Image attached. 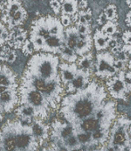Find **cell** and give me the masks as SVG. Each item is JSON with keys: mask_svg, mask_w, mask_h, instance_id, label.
<instances>
[{"mask_svg": "<svg viewBox=\"0 0 131 151\" xmlns=\"http://www.w3.org/2000/svg\"><path fill=\"white\" fill-rule=\"evenodd\" d=\"M21 1H22V0H21Z\"/></svg>", "mask_w": 131, "mask_h": 151, "instance_id": "obj_45", "label": "cell"}, {"mask_svg": "<svg viewBox=\"0 0 131 151\" xmlns=\"http://www.w3.org/2000/svg\"><path fill=\"white\" fill-rule=\"evenodd\" d=\"M98 127V120L93 117L82 121L81 128L85 132H96Z\"/></svg>", "mask_w": 131, "mask_h": 151, "instance_id": "obj_22", "label": "cell"}, {"mask_svg": "<svg viewBox=\"0 0 131 151\" xmlns=\"http://www.w3.org/2000/svg\"><path fill=\"white\" fill-rule=\"evenodd\" d=\"M89 72L81 69V71L77 72L74 79L68 85V90L71 93H74L77 90H80L81 87H83L88 81L89 78Z\"/></svg>", "mask_w": 131, "mask_h": 151, "instance_id": "obj_9", "label": "cell"}, {"mask_svg": "<svg viewBox=\"0 0 131 151\" xmlns=\"http://www.w3.org/2000/svg\"><path fill=\"white\" fill-rule=\"evenodd\" d=\"M107 86L111 94L114 98L125 100V95L128 92V90L124 83L122 73H120L119 77L109 78V80L107 81Z\"/></svg>", "mask_w": 131, "mask_h": 151, "instance_id": "obj_3", "label": "cell"}, {"mask_svg": "<svg viewBox=\"0 0 131 151\" xmlns=\"http://www.w3.org/2000/svg\"><path fill=\"white\" fill-rule=\"evenodd\" d=\"M46 20H47L49 33L51 36L65 37V29L59 19L53 17L51 15H48L46 16Z\"/></svg>", "mask_w": 131, "mask_h": 151, "instance_id": "obj_11", "label": "cell"}, {"mask_svg": "<svg viewBox=\"0 0 131 151\" xmlns=\"http://www.w3.org/2000/svg\"><path fill=\"white\" fill-rule=\"evenodd\" d=\"M122 73V78L124 80V83L128 90V92L131 91V72H121Z\"/></svg>", "mask_w": 131, "mask_h": 151, "instance_id": "obj_31", "label": "cell"}, {"mask_svg": "<svg viewBox=\"0 0 131 151\" xmlns=\"http://www.w3.org/2000/svg\"><path fill=\"white\" fill-rule=\"evenodd\" d=\"M78 64L81 68V69L86 71H90V68L93 66V56L92 53L89 52L88 54L83 55L81 58L78 60Z\"/></svg>", "mask_w": 131, "mask_h": 151, "instance_id": "obj_21", "label": "cell"}, {"mask_svg": "<svg viewBox=\"0 0 131 151\" xmlns=\"http://www.w3.org/2000/svg\"><path fill=\"white\" fill-rule=\"evenodd\" d=\"M15 86V80L12 71L2 65V73H1V87L6 88H13Z\"/></svg>", "mask_w": 131, "mask_h": 151, "instance_id": "obj_16", "label": "cell"}, {"mask_svg": "<svg viewBox=\"0 0 131 151\" xmlns=\"http://www.w3.org/2000/svg\"><path fill=\"white\" fill-rule=\"evenodd\" d=\"M79 9L80 10H87L88 8V2L86 0H81V1L79 3Z\"/></svg>", "mask_w": 131, "mask_h": 151, "instance_id": "obj_40", "label": "cell"}, {"mask_svg": "<svg viewBox=\"0 0 131 151\" xmlns=\"http://www.w3.org/2000/svg\"><path fill=\"white\" fill-rule=\"evenodd\" d=\"M111 37L106 36L102 32L101 29H96L94 35V42L97 51H103L108 48V42Z\"/></svg>", "mask_w": 131, "mask_h": 151, "instance_id": "obj_17", "label": "cell"}, {"mask_svg": "<svg viewBox=\"0 0 131 151\" xmlns=\"http://www.w3.org/2000/svg\"><path fill=\"white\" fill-rule=\"evenodd\" d=\"M34 135V134H33ZM33 135L30 134L29 131L27 132H20L15 135L16 146L19 151H24L27 149L34 148L35 147V139Z\"/></svg>", "mask_w": 131, "mask_h": 151, "instance_id": "obj_6", "label": "cell"}, {"mask_svg": "<svg viewBox=\"0 0 131 151\" xmlns=\"http://www.w3.org/2000/svg\"><path fill=\"white\" fill-rule=\"evenodd\" d=\"M92 48V37L91 36L88 37L85 39H79L75 52L79 55H85L89 53V51Z\"/></svg>", "mask_w": 131, "mask_h": 151, "instance_id": "obj_18", "label": "cell"}, {"mask_svg": "<svg viewBox=\"0 0 131 151\" xmlns=\"http://www.w3.org/2000/svg\"><path fill=\"white\" fill-rule=\"evenodd\" d=\"M60 1L62 4V14L73 17L79 13L80 9L78 0H60Z\"/></svg>", "mask_w": 131, "mask_h": 151, "instance_id": "obj_14", "label": "cell"}, {"mask_svg": "<svg viewBox=\"0 0 131 151\" xmlns=\"http://www.w3.org/2000/svg\"><path fill=\"white\" fill-rule=\"evenodd\" d=\"M122 51H124L125 52H127L128 55L131 54V45H124L122 46Z\"/></svg>", "mask_w": 131, "mask_h": 151, "instance_id": "obj_41", "label": "cell"}, {"mask_svg": "<svg viewBox=\"0 0 131 151\" xmlns=\"http://www.w3.org/2000/svg\"><path fill=\"white\" fill-rule=\"evenodd\" d=\"M17 103V95L13 88L1 87V106L2 111L10 112Z\"/></svg>", "mask_w": 131, "mask_h": 151, "instance_id": "obj_4", "label": "cell"}, {"mask_svg": "<svg viewBox=\"0 0 131 151\" xmlns=\"http://www.w3.org/2000/svg\"><path fill=\"white\" fill-rule=\"evenodd\" d=\"M79 39V32L76 26H71L65 29V45L67 47L75 51Z\"/></svg>", "mask_w": 131, "mask_h": 151, "instance_id": "obj_12", "label": "cell"}, {"mask_svg": "<svg viewBox=\"0 0 131 151\" xmlns=\"http://www.w3.org/2000/svg\"><path fill=\"white\" fill-rule=\"evenodd\" d=\"M61 78L64 85H69L75 78L77 74V66L75 64L62 63L61 66Z\"/></svg>", "mask_w": 131, "mask_h": 151, "instance_id": "obj_10", "label": "cell"}, {"mask_svg": "<svg viewBox=\"0 0 131 151\" xmlns=\"http://www.w3.org/2000/svg\"><path fill=\"white\" fill-rule=\"evenodd\" d=\"M1 59L7 62L12 63L16 60V52L14 50L11 49L10 46H1Z\"/></svg>", "mask_w": 131, "mask_h": 151, "instance_id": "obj_19", "label": "cell"}, {"mask_svg": "<svg viewBox=\"0 0 131 151\" xmlns=\"http://www.w3.org/2000/svg\"><path fill=\"white\" fill-rule=\"evenodd\" d=\"M60 21H61V23L62 24L63 27L69 28L72 25V17L69 16V15L62 14L61 15V18H60Z\"/></svg>", "mask_w": 131, "mask_h": 151, "instance_id": "obj_32", "label": "cell"}, {"mask_svg": "<svg viewBox=\"0 0 131 151\" xmlns=\"http://www.w3.org/2000/svg\"><path fill=\"white\" fill-rule=\"evenodd\" d=\"M11 31L9 46L14 48H22L27 40V31L22 28H15Z\"/></svg>", "mask_w": 131, "mask_h": 151, "instance_id": "obj_8", "label": "cell"}, {"mask_svg": "<svg viewBox=\"0 0 131 151\" xmlns=\"http://www.w3.org/2000/svg\"><path fill=\"white\" fill-rule=\"evenodd\" d=\"M64 45H65V37L50 36L48 38L46 39L43 51L53 52V53H60Z\"/></svg>", "mask_w": 131, "mask_h": 151, "instance_id": "obj_7", "label": "cell"}, {"mask_svg": "<svg viewBox=\"0 0 131 151\" xmlns=\"http://www.w3.org/2000/svg\"><path fill=\"white\" fill-rule=\"evenodd\" d=\"M114 58L108 52H99L97 54V76L102 78H109L116 73L114 67Z\"/></svg>", "mask_w": 131, "mask_h": 151, "instance_id": "obj_1", "label": "cell"}, {"mask_svg": "<svg viewBox=\"0 0 131 151\" xmlns=\"http://www.w3.org/2000/svg\"><path fill=\"white\" fill-rule=\"evenodd\" d=\"M117 29H118V27H117L116 22H110L109 21L106 24H104L102 27V29L101 30L106 36L112 37L117 32Z\"/></svg>", "mask_w": 131, "mask_h": 151, "instance_id": "obj_26", "label": "cell"}, {"mask_svg": "<svg viewBox=\"0 0 131 151\" xmlns=\"http://www.w3.org/2000/svg\"><path fill=\"white\" fill-rule=\"evenodd\" d=\"M11 37L10 29L1 22V46H4L5 44H8Z\"/></svg>", "mask_w": 131, "mask_h": 151, "instance_id": "obj_27", "label": "cell"}, {"mask_svg": "<svg viewBox=\"0 0 131 151\" xmlns=\"http://www.w3.org/2000/svg\"><path fill=\"white\" fill-rule=\"evenodd\" d=\"M32 131L33 133L37 136L41 138L42 139H46V127L40 122H36L33 124L32 126Z\"/></svg>", "mask_w": 131, "mask_h": 151, "instance_id": "obj_23", "label": "cell"}, {"mask_svg": "<svg viewBox=\"0 0 131 151\" xmlns=\"http://www.w3.org/2000/svg\"><path fill=\"white\" fill-rule=\"evenodd\" d=\"M114 67H115V68L117 69V70H120V69H122V68H125V62H123V61H121V60H116L115 61H114Z\"/></svg>", "mask_w": 131, "mask_h": 151, "instance_id": "obj_39", "label": "cell"}, {"mask_svg": "<svg viewBox=\"0 0 131 151\" xmlns=\"http://www.w3.org/2000/svg\"><path fill=\"white\" fill-rule=\"evenodd\" d=\"M30 35L39 36V37H44L45 39L48 38L51 36L49 33L46 16L40 17L32 22L31 28H30Z\"/></svg>", "mask_w": 131, "mask_h": 151, "instance_id": "obj_5", "label": "cell"}, {"mask_svg": "<svg viewBox=\"0 0 131 151\" xmlns=\"http://www.w3.org/2000/svg\"><path fill=\"white\" fill-rule=\"evenodd\" d=\"M22 52H23L25 54H31V53L33 52V51H35L32 43H31L30 40H29V39L26 40V42H25V44L23 45V46H22Z\"/></svg>", "mask_w": 131, "mask_h": 151, "instance_id": "obj_30", "label": "cell"}, {"mask_svg": "<svg viewBox=\"0 0 131 151\" xmlns=\"http://www.w3.org/2000/svg\"><path fill=\"white\" fill-rule=\"evenodd\" d=\"M76 28L80 34H82V35L91 34V29L88 24H79V25H76Z\"/></svg>", "mask_w": 131, "mask_h": 151, "instance_id": "obj_29", "label": "cell"}, {"mask_svg": "<svg viewBox=\"0 0 131 151\" xmlns=\"http://www.w3.org/2000/svg\"><path fill=\"white\" fill-rule=\"evenodd\" d=\"M122 40L124 41L125 45H131V30H127L122 35Z\"/></svg>", "mask_w": 131, "mask_h": 151, "instance_id": "obj_35", "label": "cell"}, {"mask_svg": "<svg viewBox=\"0 0 131 151\" xmlns=\"http://www.w3.org/2000/svg\"><path fill=\"white\" fill-rule=\"evenodd\" d=\"M119 45H120V44L119 43L117 37H110L109 42H108V47L111 48V50L113 49V48H115V47H117V46Z\"/></svg>", "mask_w": 131, "mask_h": 151, "instance_id": "obj_36", "label": "cell"}, {"mask_svg": "<svg viewBox=\"0 0 131 151\" xmlns=\"http://www.w3.org/2000/svg\"><path fill=\"white\" fill-rule=\"evenodd\" d=\"M79 12H80V14H82L85 17L88 23L90 25V23L92 22V13H91V11L89 9H87V10H80Z\"/></svg>", "mask_w": 131, "mask_h": 151, "instance_id": "obj_33", "label": "cell"}, {"mask_svg": "<svg viewBox=\"0 0 131 151\" xmlns=\"http://www.w3.org/2000/svg\"><path fill=\"white\" fill-rule=\"evenodd\" d=\"M108 22H109V20L107 19V17H106V15L104 14V13L103 12V13L99 15V17H98V19H97L98 24L101 25V26H103V25L106 24Z\"/></svg>", "mask_w": 131, "mask_h": 151, "instance_id": "obj_37", "label": "cell"}, {"mask_svg": "<svg viewBox=\"0 0 131 151\" xmlns=\"http://www.w3.org/2000/svg\"><path fill=\"white\" fill-rule=\"evenodd\" d=\"M103 13L110 22H116L118 19V14H117V8L114 5L107 6V7L103 10Z\"/></svg>", "mask_w": 131, "mask_h": 151, "instance_id": "obj_25", "label": "cell"}, {"mask_svg": "<svg viewBox=\"0 0 131 151\" xmlns=\"http://www.w3.org/2000/svg\"><path fill=\"white\" fill-rule=\"evenodd\" d=\"M49 5L56 15L59 14L60 13H62V4H61L60 0H50Z\"/></svg>", "mask_w": 131, "mask_h": 151, "instance_id": "obj_28", "label": "cell"}, {"mask_svg": "<svg viewBox=\"0 0 131 151\" xmlns=\"http://www.w3.org/2000/svg\"><path fill=\"white\" fill-rule=\"evenodd\" d=\"M126 23L128 27H131V11L127 12L126 15Z\"/></svg>", "mask_w": 131, "mask_h": 151, "instance_id": "obj_42", "label": "cell"}, {"mask_svg": "<svg viewBox=\"0 0 131 151\" xmlns=\"http://www.w3.org/2000/svg\"><path fill=\"white\" fill-rule=\"evenodd\" d=\"M62 58L66 60L68 62H74L78 60V57H77V53L74 50H72L71 48L67 47L66 45H64L60 52Z\"/></svg>", "mask_w": 131, "mask_h": 151, "instance_id": "obj_20", "label": "cell"}, {"mask_svg": "<svg viewBox=\"0 0 131 151\" xmlns=\"http://www.w3.org/2000/svg\"><path fill=\"white\" fill-rule=\"evenodd\" d=\"M27 17H28V14H27L26 10L23 7H22L13 16V18L11 19V21L9 22V23L7 25V27L10 30H12V29H14L15 28H19L20 26H22L24 23V22L26 21Z\"/></svg>", "mask_w": 131, "mask_h": 151, "instance_id": "obj_15", "label": "cell"}, {"mask_svg": "<svg viewBox=\"0 0 131 151\" xmlns=\"http://www.w3.org/2000/svg\"><path fill=\"white\" fill-rule=\"evenodd\" d=\"M95 109V102L94 101H91L89 97L85 96L79 98L78 101H76L73 103V107L72 109V111L74 114V116L78 119H88L89 115L94 111Z\"/></svg>", "mask_w": 131, "mask_h": 151, "instance_id": "obj_2", "label": "cell"}, {"mask_svg": "<svg viewBox=\"0 0 131 151\" xmlns=\"http://www.w3.org/2000/svg\"><path fill=\"white\" fill-rule=\"evenodd\" d=\"M116 60H121V61H123V62H126V61H127V60H128V54L127 53V52H125L124 51H120L119 53H117L116 55Z\"/></svg>", "mask_w": 131, "mask_h": 151, "instance_id": "obj_34", "label": "cell"}, {"mask_svg": "<svg viewBox=\"0 0 131 151\" xmlns=\"http://www.w3.org/2000/svg\"><path fill=\"white\" fill-rule=\"evenodd\" d=\"M126 2H127V5L131 8V0H126Z\"/></svg>", "mask_w": 131, "mask_h": 151, "instance_id": "obj_43", "label": "cell"}, {"mask_svg": "<svg viewBox=\"0 0 131 151\" xmlns=\"http://www.w3.org/2000/svg\"><path fill=\"white\" fill-rule=\"evenodd\" d=\"M128 67H129V69H130V72H131V60H129V63H128Z\"/></svg>", "mask_w": 131, "mask_h": 151, "instance_id": "obj_44", "label": "cell"}, {"mask_svg": "<svg viewBox=\"0 0 131 151\" xmlns=\"http://www.w3.org/2000/svg\"><path fill=\"white\" fill-rule=\"evenodd\" d=\"M30 42L33 45L34 50L35 51H43L44 46H45V43H46V39L42 37L39 36H35V35H30Z\"/></svg>", "mask_w": 131, "mask_h": 151, "instance_id": "obj_24", "label": "cell"}, {"mask_svg": "<svg viewBox=\"0 0 131 151\" xmlns=\"http://www.w3.org/2000/svg\"><path fill=\"white\" fill-rule=\"evenodd\" d=\"M89 139H90V137L88 136V134H87V133H80L79 135H78V139H79V141H80L81 143H86V142H88V140H89Z\"/></svg>", "mask_w": 131, "mask_h": 151, "instance_id": "obj_38", "label": "cell"}, {"mask_svg": "<svg viewBox=\"0 0 131 151\" xmlns=\"http://www.w3.org/2000/svg\"><path fill=\"white\" fill-rule=\"evenodd\" d=\"M124 125H121L119 129L113 131L112 135V144L116 147H121L126 145V141L131 140L128 131L124 130Z\"/></svg>", "mask_w": 131, "mask_h": 151, "instance_id": "obj_13", "label": "cell"}]
</instances>
